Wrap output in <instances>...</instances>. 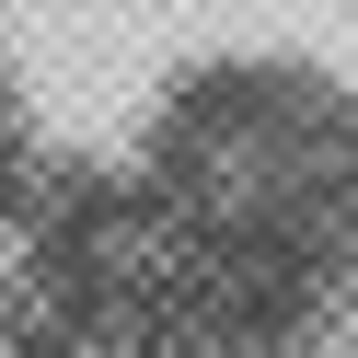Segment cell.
Listing matches in <instances>:
<instances>
[{
  "mask_svg": "<svg viewBox=\"0 0 358 358\" xmlns=\"http://www.w3.org/2000/svg\"><path fill=\"white\" fill-rule=\"evenodd\" d=\"M139 185L231 335L301 347L358 312V81L266 47L196 58L139 127Z\"/></svg>",
  "mask_w": 358,
  "mask_h": 358,
  "instance_id": "1",
  "label": "cell"
}]
</instances>
